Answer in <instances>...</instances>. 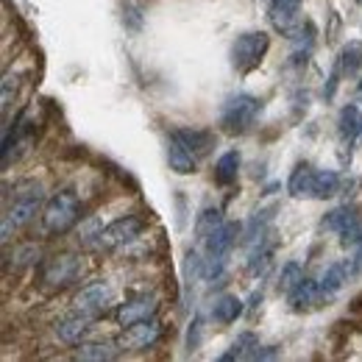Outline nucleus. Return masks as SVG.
<instances>
[{
  "instance_id": "nucleus-1",
  "label": "nucleus",
  "mask_w": 362,
  "mask_h": 362,
  "mask_svg": "<svg viewBox=\"0 0 362 362\" xmlns=\"http://www.w3.org/2000/svg\"><path fill=\"white\" fill-rule=\"evenodd\" d=\"M42 184L37 179H25L14 184V201L3 212V240H8L14 231L25 228L42 209Z\"/></svg>"
},
{
  "instance_id": "nucleus-2",
  "label": "nucleus",
  "mask_w": 362,
  "mask_h": 362,
  "mask_svg": "<svg viewBox=\"0 0 362 362\" xmlns=\"http://www.w3.org/2000/svg\"><path fill=\"white\" fill-rule=\"evenodd\" d=\"M81 221V201L73 189H59L50 195V201L42 209V228L53 237L67 234Z\"/></svg>"
},
{
  "instance_id": "nucleus-3",
  "label": "nucleus",
  "mask_w": 362,
  "mask_h": 362,
  "mask_svg": "<svg viewBox=\"0 0 362 362\" xmlns=\"http://www.w3.org/2000/svg\"><path fill=\"white\" fill-rule=\"evenodd\" d=\"M259 112H262V100L259 98H254L248 92H237L223 103L221 126H223L226 134H245L257 123Z\"/></svg>"
},
{
  "instance_id": "nucleus-4",
  "label": "nucleus",
  "mask_w": 362,
  "mask_h": 362,
  "mask_svg": "<svg viewBox=\"0 0 362 362\" xmlns=\"http://www.w3.org/2000/svg\"><path fill=\"white\" fill-rule=\"evenodd\" d=\"M271 50V37L265 31H245L231 45V67L237 73H251L262 64Z\"/></svg>"
},
{
  "instance_id": "nucleus-5",
  "label": "nucleus",
  "mask_w": 362,
  "mask_h": 362,
  "mask_svg": "<svg viewBox=\"0 0 362 362\" xmlns=\"http://www.w3.org/2000/svg\"><path fill=\"white\" fill-rule=\"evenodd\" d=\"M81 273H84V262L76 254H59V257H50L42 265V276L40 279H42L45 290H64L73 281H78Z\"/></svg>"
},
{
  "instance_id": "nucleus-6",
  "label": "nucleus",
  "mask_w": 362,
  "mask_h": 362,
  "mask_svg": "<svg viewBox=\"0 0 362 362\" xmlns=\"http://www.w3.org/2000/svg\"><path fill=\"white\" fill-rule=\"evenodd\" d=\"M142 228H145V221H142V218H136V215L117 218V221H112L106 228H100V231H98V245H100L103 251L123 248V245L134 243L136 237L142 234Z\"/></svg>"
},
{
  "instance_id": "nucleus-7",
  "label": "nucleus",
  "mask_w": 362,
  "mask_h": 362,
  "mask_svg": "<svg viewBox=\"0 0 362 362\" xmlns=\"http://www.w3.org/2000/svg\"><path fill=\"white\" fill-rule=\"evenodd\" d=\"M162 340V323L156 317H145L136 320L132 326H126V332L120 334V346L123 351H148Z\"/></svg>"
},
{
  "instance_id": "nucleus-8",
  "label": "nucleus",
  "mask_w": 362,
  "mask_h": 362,
  "mask_svg": "<svg viewBox=\"0 0 362 362\" xmlns=\"http://www.w3.org/2000/svg\"><path fill=\"white\" fill-rule=\"evenodd\" d=\"M362 134V115L354 103L340 109L337 117V145H340V162H351V148Z\"/></svg>"
},
{
  "instance_id": "nucleus-9",
  "label": "nucleus",
  "mask_w": 362,
  "mask_h": 362,
  "mask_svg": "<svg viewBox=\"0 0 362 362\" xmlns=\"http://www.w3.org/2000/svg\"><path fill=\"white\" fill-rule=\"evenodd\" d=\"M115 301V287L109 284V281H90V284H84L81 290H78V296H76V310L78 313H87V315L98 317L109 304Z\"/></svg>"
},
{
  "instance_id": "nucleus-10",
  "label": "nucleus",
  "mask_w": 362,
  "mask_h": 362,
  "mask_svg": "<svg viewBox=\"0 0 362 362\" xmlns=\"http://www.w3.org/2000/svg\"><path fill=\"white\" fill-rule=\"evenodd\" d=\"M92 323H95V317L87 315V313H78V310H73L67 317H62V320H56V326H53V334L62 340V343H67V346H78V343H84V337L90 334Z\"/></svg>"
},
{
  "instance_id": "nucleus-11",
  "label": "nucleus",
  "mask_w": 362,
  "mask_h": 362,
  "mask_svg": "<svg viewBox=\"0 0 362 362\" xmlns=\"http://www.w3.org/2000/svg\"><path fill=\"white\" fill-rule=\"evenodd\" d=\"M117 323L120 326H132L136 320H145V317H153L156 315V298L153 296H134V298H129V301H123L120 307H117Z\"/></svg>"
},
{
  "instance_id": "nucleus-12",
  "label": "nucleus",
  "mask_w": 362,
  "mask_h": 362,
  "mask_svg": "<svg viewBox=\"0 0 362 362\" xmlns=\"http://www.w3.org/2000/svg\"><path fill=\"white\" fill-rule=\"evenodd\" d=\"M168 165L179 176H192L198 170V156L181 139H176V136L170 134V142H168Z\"/></svg>"
},
{
  "instance_id": "nucleus-13",
  "label": "nucleus",
  "mask_w": 362,
  "mask_h": 362,
  "mask_svg": "<svg viewBox=\"0 0 362 362\" xmlns=\"http://www.w3.org/2000/svg\"><path fill=\"white\" fill-rule=\"evenodd\" d=\"M120 351H123V346L115 343V340H90V343H78L76 357L84 362H109L115 360Z\"/></svg>"
},
{
  "instance_id": "nucleus-14",
  "label": "nucleus",
  "mask_w": 362,
  "mask_h": 362,
  "mask_svg": "<svg viewBox=\"0 0 362 362\" xmlns=\"http://www.w3.org/2000/svg\"><path fill=\"white\" fill-rule=\"evenodd\" d=\"M287 301H290V310L307 313V310H313L323 301V296H320V287H317L315 279H301V284L293 293H287Z\"/></svg>"
},
{
  "instance_id": "nucleus-15",
  "label": "nucleus",
  "mask_w": 362,
  "mask_h": 362,
  "mask_svg": "<svg viewBox=\"0 0 362 362\" xmlns=\"http://www.w3.org/2000/svg\"><path fill=\"white\" fill-rule=\"evenodd\" d=\"M313 181H315V168L310 162H298L287 179L290 198H313Z\"/></svg>"
},
{
  "instance_id": "nucleus-16",
  "label": "nucleus",
  "mask_w": 362,
  "mask_h": 362,
  "mask_svg": "<svg viewBox=\"0 0 362 362\" xmlns=\"http://www.w3.org/2000/svg\"><path fill=\"white\" fill-rule=\"evenodd\" d=\"M349 262H337V265H329L323 276H320V281H317V287H320V296H323V301H329V298H334L337 293H340V287L349 281Z\"/></svg>"
},
{
  "instance_id": "nucleus-17",
  "label": "nucleus",
  "mask_w": 362,
  "mask_h": 362,
  "mask_svg": "<svg viewBox=\"0 0 362 362\" xmlns=\"http://www.w3.org/2000/svg\"><path fill=\"white\" fill-rule=\"evenodd\" d=\"M173 136L181 139L195 156H204L215 148V134L206 129H173Z\"/></svg>"
},
{
  "instance_id": "nucleus-18",
  "label": "nucleus",
  "mask_w": 362,
  "mask_h": 362,
  "mask_svg": "<svg viewBox=\"0 0 362 362\" xmlns=\"http://www.w3.org/2000/svg\"><path fill=\"white\" fill-rule=\"evenodd\" d=\"M268 20H271V25L279 31V34L290 37V34L296 31V25L301 23V14H298L296 6H279V3H271V8H268Z\"/></svg>"
},
{
  "instance_id": "nucleus-19",
  "label": "nucleus",
  "mask_w": 362,
  "mask_h": 362,
  "mask_svg": "<svg viewBox=\"0 0 362 362\" xmlns=\"http://www.w3.org/2000/svg\"><path fill=\"white\" fill-rule=\"evenodd\" d=\"M259 349V337L254 332H243L226 354H221V362H234V360H254V351Z\"/></svg>"
},
{
  "instance_id": "nucleus-20",
  "label": "nucleus",
  "mask_w": 362,
  "mask_h": 362,
  "mask_svg": "<svg viewBox=\"0 0 362 362\" xmlns=\"http://www.w3.org/2000/svg\"><path fill=\"white\" fill-rule=\"evenodd\" d=\"M357 223H360V218H357V209L354 206H337V209H332L320 221V226L326 228V231H337V234L349 231V228L357 226Z\"/></svg>"
},
{
  "instance_id": "nucleus-21",
  "label": "nucleus",
  "mask_w": 362,
  "mask_h": 362,
  "mask_svg": "<svg viewBox=\"0 0 362 362\" xmlns=\"http://www.w3.org/2000/svg\"><path fill=\"white\" fill-rule=\"evenodd\" d=\"M240 162H243L240 151H226V153L215 162V181H218L221 187L234 184V181H237V173H240Z\"/></svg>"
},
{
  "instance_id": "nucleus-22",
  "label": "nucleus",
  "mask_w": 362,
  "mask_h": 362,
  "mask_svg": "<svg viewBox=\"0 0 362 362\" xmlns=\"http://www.w3.org/2000/svg\"><path fill=\"white\" fill-rule=\"evenodd\" d=\"M343 73V78H354L362 70V42H349V45L340 50L337 62H334Z\"/></svg>"
},
{
  "instance_id": "nucleus-23",
  "label": "nucleus",
  "mask_w": 362,
  "mask_h": 362,
  "mask_svg": "<svg viewBox=\"0 0 362 362\" xmlns=\"http://www.w3.org/2000/svg\"><path fill=\"white\" fill-rule=\"evenodd\" d=\"M337 189H340V173H337V170H317L315 168L313 198H315V201H326V198L337 195Z\"/></svg>"
},
{
  "instance_id": "nucleus-24",
  "label": "nucleus",
  "mask_w": 362,
  "mask_h": 362,
  "mask_svg": "<svg viewBox=\"0 0 362 362\" xmlns=\"http://www.w3.org/2000/svg\"><path fill=\"white\" fill-rule=\"evenodd\" d=\"M243 315V301L237 298V296H221L218 301H215V307H212V317L218 320V323H234L237 317Z\"/></svg>"
},
{
  "instance_id": "nucleus-25",
  "label": "nucleus",
  "mask_w": 362,
  "mask_h": 362,
  "mask_svg": "<svg viewBox=\"0 0 362 362\" xmlns=\"http://www.w3.org/2000/svg\"><path fill=\"white\" fill-rule=\"evenodd\" d=\"M223 223V218H221V209H204L201 215H198V221H195V234H198V240H206L215 228Z\"/></svg>"
},
{
  "instance_id": "nucleus-26",
  "label": "nucleus",
  "mask_w": 362,
  "mask_h": 362,
  "mask_svg": "<svg viewBox=\"0 0 362 362\" xmlns=\"http://www.w3.org/2000/svg\"><path fill=\"white\" fill-rule=\"evenodd\" d=\"M301 279H304V271H301V265L298 262H287L281 273H279V293H293L298 284H301Z\"/></svg>"
},
{
  "instance_id": "nucleus-27",
  "label": "nucleus",
  "mask_w": 362,
  "mask_h": 362,
  "mask_svg": "<svg viewBox=\"0 0 362 362\" xmlns=\"http://www.w3.org/2000/svg\"><path fill=\"white\" fill-rule=\"evenodd\" d=\"M201 329H204V320L195 317V320L189 323V332H187V351H189V354L201 349Z\"/></svg>"
},
{
  "instance_id": "nucleus-28",
  "label": "nucleus",
  "mask_w": 362,
  "mask_h": 362,
  "mask_svg": "<svg viewBox=\"0 0 362 362\" xmlns=\"http://www.w3.org/2000/svg\"><path fill=\"white\" fill-rule=\"evenodd\" d=\"M14 257H17V265H34V262H40V248L37 245H23V248L14 251Z\"/></svg>"
},
{
  "instance_id": "nucleus-29",
  "label": "nucleus",
  "mask_w": 362,
  "mask_h": 362,
  "mask_svg": "<svg viewBox=\"0 0 362 362\" xmlns=\"http://www.w3.org/2000/svg\"><path fill=\"white\" fill-rule=\"evenodd\" d=\"M340 78H343V73H340V67L334 64V67H332V73H329V81H326V87H323V98H326V100H332V98H334Z\"/></svg>"
},
{
  "instance_id": "nucleus-30",
  "label": "nucleus",
  "mask_w": 362,
  "mask_h": 362,
  "mask_svg": "<svg viewBox=\"0 0 362 362\" xmlns=\"http://www.w3.org/2000/svg\"><path fill=\"white\" fill-rule=\"evenodd\" d=\"M273 357H279V349H262V346H259V349H257V351H254V360H273Z\"/></svg>"
},
{
  "instance_id": "nucleus-31",
  "label": "nucleus",
  "mask_w": 362,
  "mask_h": 362,
  "mask_svg": "<svg viewBox=\"0 0 362 362\" xmlns=\"http://www.w3.org/2000/svg\"><path fill=\"white\" fill-rule=\"evenodd\" d=\"M271 3H279V6H296V8L301 6V0H271Z\"/></svg>"
},
{
  "instance_id": "nucleus-32",
  "label": "nucleus",
  "mask_w": 362,
  "mask_h": 362,
  "mask_svg": "<svg viewBox=\"0 0 362 362\" xmlns=\"http://www.w3.org/2000/svg\"><path fill=\"white\" fill-rule=\"evenodd\" d=\"M357 95H360V100H362V78H360V87H357Z\"/></svg>"
},
{
  "instance_id": "nucleus-33",
  "label": "nucleus",
  "mask_w": 362,
  "mask_h": 362,
  "mask_svg": "<svg viewBox=\"0 0 362 362\" xmlns=\"http://www.w3.org/2000/svg\"><path fill=\"white\" fill-rule=\"evenodd\" d=\"M357 3H362V0H357Z\"/></svg>"
}]
</instances>
